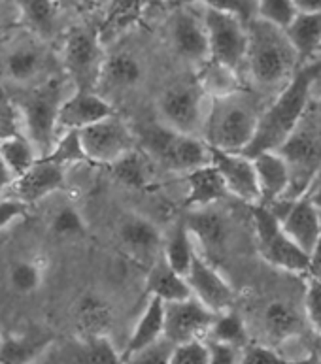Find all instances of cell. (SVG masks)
Listing matches in <instances>:
<instances>
[{"label": "cell", "mask_w": 321, "mask_h": 364, "mask_svg": "<svg viewBox=\"0 0 321 364\" xmlns=\"http://www.w3.org/2000/svg\"><path fill=\"white\" fill-rule=\"evenodd\" d=\"M321 83V57L306 59L297 66L289 82L278 91L276 98L263 109L256 134L242 155L256 157L263 151H276L312 106V95Z\"/></svg>", "instance_id": "obj_1"}, {"label": "cell", "mask_w": 321, "mask_h": 364, "mask_svg": "<svg viewBox=\"0 0 321 364\" xmlns=\"http://www.w3.org/2000/svg\"><path fill=\"white\" fill-rule=\"evenodd\" d=\"M248 28V49L244 68L257 87L282 89L293 76L299 63V55L289 44L282 28L273 27L261 19H250Z\"/></svg>", "instance_id": "obj_2"}, {"label": "cell", "mask_w": 321, "mask_h": 364, "mask_svg": "<svg viewBox=\"0 0 321 364\" xmlns=\"http://www.w3.org/2000/svg\"><path fill=\"white\" fill-rule=\"evenodd\" d=\"M263 109L244 89L223 98L210 100L202 140L214 149L244 153L256 134Z\"/></svg>", "instance_id": "obj_3"}, {"label": "cell", "mask_w": 321, "mask_h": 364, "mask_svg": "<svg viewBox=\"0 0 321 364\" xmlns=\"http://www.w3.org/2000/svg\"><path fill=\"white\" fill-rule=\"evenodd\" d=\"M137 141L153 163L178 174H187L210 164V147L202 138L189 136L164 127L161 121L135 132Z\"/></svg>", "instance_id": "obj_4"}, {"label": "cell", "mask_w": 321, "mask_h": 364, "mask_svg": "<svg viewBox=\"0 0 321 364\" xmlns=\"http://www.w3.org/2000/svg\"><path fill=\"white\" fill-rule=\"evenodd\" d=\"M289 166L291 183L288 198L306 195L321 170V115L312 114V108L300 119L289 138L276 149Z\"/></svg>", "instance_id": "obj_5"}, {"label": "cell", "mask_w": 321, "mask_h": 364, "mask_svg": "<svg viewBox=\"0 0 321 364\" xmlns=\"http://www.w3.org/2000/svg\"><path fill=\"white\" fill-rule=\"evenodd\" d=\"M65 97L59 77H48L17 102L25 138L33 144L40 157L48 155L57 140V117Z\"/></svg>", "instance_id": "obj_6"}, {"label": "cell", "mask_w": 321, "mask_h": 364, "mask_svg": "<svg viewBox=\"0 0 321 364\" xmlns=\"http://www.w3.org/2000/svg\"><path fill=\"white\" fill-rule=\"evenodd\" d=\"M106 51L91 27H72L63 40L60 63L74 91H97Z\"/></svg>", "instance_id": "obj_7"}, {"label": "cell", "mask_w": 321, "mask_h": 364, "mask_svg": "<svg viewBox=\"0 0 321 364\" xmlns=\"http://www.w3.org/2000/svg\"><path fill=\"white\" fill-rule=\"evenodd\" d=\"M159 121L172 131L202 138L210 98L201 91L196 82L176 83L164 89L159 97Z\"/></svg>", "instance_id": "obj_8"}, {"label": "cell", "mask_w": 321, "mask_h": 364, "mask_svg": "<svg viewBox=\"0 0 321 364\" xmlns=\"http://www.w3.org/2000/svg\"><path fill=\"white\" fill-rule=\"evenodd\" d=\"M251 218L256 225L257 247L263 259L285 272L306 274L310 255L283 232L282 225L268 212V208L263 204L251 206Z\"/></svg>", "instance_id": "obj_9"}, {"label": "cell", "mask_w": 321, "mask_h": 364, "mask_svg": "<svg viewBox=\"0 0 321 364\" xmlns=\"http://www.w3.org/2000/svg\"><path fill=\"white\" fill-rule=\"evenodd\" d=\"M201 11L204 28H206L210 59L218 60L236 72L242 70L246 60V49H248L246 23L240 17L225 14V11L210 10V8H201Z\"/></svg>", "instance_id": "obj_10"}, {"label": "cell", "mask_w": 321, "mask_h": 364, "mask_svg": "<svg viewBox=\"0 0 321 364\" xmlns=\"http://www.w3.org/2000/svg\"><path fill=\"white\" fill-rule=\"evenodd\" d=\"M85 159L97 164H112L137 149V134L117 115H110L80 131Z\"/></svg>", "instance_id": "obj_11"}, {"label": "cell", "mask_w": 321, "mask_h": 364, "mask_svg": "<svg viewBox=\"0 0 321 364\" xmlns=\"http://www.w3.org/2000/svg\"><path fill=\"white\" fill-rule=\"evenodd\" d=\"M216 316L218 314L208 310L206 306L193 296L178 302H169L164 304L163 338L172 346L204 340L208 338Z\"/></svg>", "instance_id": "obj_12"}, {"label": "cell", "mask_w": 321, "mask_h": 364, "mask_svg": "<svg viewBox=\"0 0 321 364\" xmlns=\"http://www.w3.org/2000/svg\"><path fill=\"white\" fill-rule=\"evenodd\" d=\"M169 40L176 55L196 68L204 60L210 59L208 51V36L202 11L196 14L193 6L185 4L170 16Z\"/></svg>", "instance_id": "obj_13"}, {"label": "cell", "mask_w": 321, "mask_h": 364, "mask_svg": "<svg viewBox=\"0 0 321 364\" xmlns=\"http://www.w3.org/2000/svg\"><path fill=\"white\" fill-rule=\"evenodd\" d=\"M185 282L189 285L191 296L204 304L214 314L231 310L234 302V291L219 270L208 261L206 257L196 251L189 272L185 274Z\"/></svg>", "instance_id": "obj_14"}, {"label": "cell", "mask_w": 321, "mask_h": 364, "mask_svg": "<svg viewBox=\"0 0 321 364\" xmlns=\"http://www.w3.org/2000/svg\"><path fill=\"white\" fill-rule=\"evenodd\" d=\"M210 164L218 170L229 195L236 196L238 200L250 206H256L261 202L256 168L250 157H246L242 153H229L210 147Z\"/></svg>", "instance_id": "obj_15"}, {"label": "cell", "mask_w": 321, "mask_h": 364, "mask_svg": "<svg viewBox=\"0 0 321 364\" xmlns=\"http://www.w3.org/2000/svg\"><path fill=\"white\" fill-rule=\"evenodd\" d=\"M48 60V51L42 46V40L31 34L28 38L14 40L4 49L0 57V68L10 82L33 83L44 74Z\"/></svg>", "instance_id": "obj_16"}, {"label": "cell", "mask_w": 321, "mask_h": 364, "mask_svg": "<svg viewBox=\"0 0 321 364\" xmlns=\"http://www.w3.org/2000/svg\"><path fill=\"white\" fill-rule=\"evenodd\" d=\"M114 115V106L97 91H72L60 104L57 136L60 132L83 131L98 121Z\"/></svg>", "instance_id": "obj_17"}, {"label": "cell", "mask_w": 321, "mask_h": 364, "mask_svg": "<svg viewBox=\"0 0 321 364\" xmlns=\"http://www.w3.org/2000/svg\"><path fill=\"white\" fill-rule=\"evenodd\" d=\"M65 183L66 168H63L59 164L49 163L46 159H38L25 174L14 180L8 193L17 200L31 206L34 202L44 200L46 196L65 189Z\"/></svg>", "instance_id": "obj_18"}, {"label": "cell", "mask_w": 321, "mask_h": 364, "mask_svg": "<svg viewBox=\"0 0 321 364\" xmlns=\"http://www.w3.org/2000/svg\"><path fill=\"white\" fill-rule=\"evenodd\" d=\"M144 76H146V66L140 55L131 49H115L112 53H106L97 92L98 95H102L104 91L115 95L131 92L144 82Z\"/></svg>", "instance_id": "obj_19"}, {"label": "cell", "mask_w": 321, "mask_h": 364, "mask_svg": "<svg viewBox=\"0 0 321 364\" xmlns=\"http://www.w3.org/2000/svg\"><path fill=\"white\" fill-rule=\"evenodd\" d=\"M280 225L283 232L308 255L321 238V215L316 208L312 206L308 195L293 198V204L282 218Z\"/></svg>", "instance_id": "obj_20"}, {"label": "cell", "mask_w": 321, "mask_h": 364, "mask_svg": "<svg viewBox=\"0 0 321 364\" xmlns=\"http://www.w3.org/2000/svg\"><path fill=\"white\" fill-rule=\"evenodd\" d=\"M120 240L127 251L140 259H159L163 253V234L152 219L144 215H127L120 225Z\"/></svg>", "instance_id": "obj_21"}, {"label": "cell", "mask_w": 321, "mask_h": 364, "mask_svg": "<svg viewBox=\"0 0 321 364\" xmlns=\"http://www.w3.org/2000/svg\"><path fill=\"white\" fill-rule=\"evenodd\" d=\"M251 161H253L259 195H261L259 204H270V202L288 195L291 174H289V166L285 163V159L280 153L263 151L256 157H251Z\"/></svg>", "instance_id": "obj_22"}, {"label": "cell", "mask_w": 321, "mask_h": 364, "mask_svg": "<svg viewBox=\"0 0 321 364\" xmlns=\"http://www.w3.org/2000/svg\"><path fill=\"white\" fill-rule=\"evenodd\" d=\"M17 16L34 38L51 40L60 28L63 6L59 0H16Z\"/></svg>", "instance_id": "obj_23"}, {"label": "cell", "mask_w": 321, "mask_h": 364, "mask_svg": "<svg viewBox=\"0 0 321 364\" xmlns=\"http://www.w3.org/2000/svg\"><path fill=\"white\" fill-rule=\"evenodd\" d=\"M185 178L187 196H185V206L191 210H202V208H212L225 196H229V191L225 187L221 176L212 164H204L201 168L191 170Z\"/></svg>", "instance_id": "obj_24"}, {"label": "cell", "mask_w": 321, "mask_h": 364, "mask_svg": "<svg viewBox=\"0 0 321 364\" xmlns=\"http://www.w3.org/2000/svg\"><path fill=\"white\" fill-rule=\"evenodd\" d=\"M164 332V304L161 300L152 299L147 300L146 308L142 311L140 319L137 325L132 326L131 336L127 340L125 349L121 351V359L125 360L127 357L138 353L142 349L149 348L159 340H163Z\"/></svg>", "instance_id": "obj_25"}, {"label": "cell", "mask_w": 321, "mask_h": 364, "mask_svg": "<svg viewBox=\"0 0 321 364\" xmlns=\"http://www.w3.org/2000/svg\"><path fill=\"white\" fill-rule=\"evenodd\" d=\"M212 208L193 210L189 218L185 219V225L195 240L196 250L218 251L227 242V221L218 212H214Z\"/></svg>", "instance_id": "obj_26"}, {"label": "cell", "mask_w": 321, "mask_h": 364, "mask_svg": "<svg viewBox=\"0 0 321 364\" xmlns=\"http://www.w3.org/2000/svg\"><path fill=\"white\" fill-rule=\"evenodd\" d=\"M146 289L152 299L161 300L163 304L169 302H178L191 296L189 285L185 282V277L167 264L163 257L155 259L147 272Z\"/></svg>", "instance_id": "obj_27"}, {"label": "cell", "mask_w": 321, "mask_h": 364, "mask_svg": "<svg viewBox=\"0 0 321 364\" xmlns=\"http://www.w3.org/2000/svg\"><path fill=\"white\" fill-rule=\"evenodd\" d=\"M195 82L210 100L229 97V95L242 91L240 72L233 70L229 66L221 65L214 59H206L202 65L196 66Z\"/></svg>", "instance_id": "obj_28"}, {"label": "cell", "mask_w": 321, "mask_h": 364, "mask_svg": "<svg viewBox=\"0 0 321 364\" xmlns=\"http://www.w3.org/2000/svg\"><path fill=\"white\" fill-rule=\"evenodd\" d=\"M53 343V338L42 332L2 338L0 364H34Z\"/></svg>", "instance_id": "obj_29"}, {"label": "cell", "mask_w": 321, "mask_h": 364, "mask_svg": "<svg viewBox=\"0 0 321 364\" xmlns=\"http://www.w3.org/2000/svg\"><path fill=\"white\" fill-rule=\"evenodd\" d=\"M142 11H144V0H108L106 14L100 23L98 38L104 46L117 38L121 33H125L140 21Z\"/></svg>", "instance_id": "obj_30"}, {"label": "cell", "mask_w": 321, "mask_h": 364, "mask_svg": "<svg viewBox=\"0 0 321 364\" xmlns=\"http://www.w3.org/2000/svg\"><path fill=\"white\" fill-rule=\"evenodd\" d=\"M289 44L299 55V59L306 60L316 57L321 44V11L320 14H297L295 19L283 28Z\"/></svg>", "instance_id": "obj_31"}, {"label": "cell", "mask_w": 321, "mask_h": 364, "mask_svg": "<svg viewBox=\"0 0 321 364\" xmlns=\"http://www.w3.org/2000/svg\"><path fill=\"white\" fill-rule=\"evenodd\" d=\"M112 319H114L112 308L106 300H102L97 294L83 296L82 302L78 304L76 325L80 328L82 340L108 336Z\"/></svg>", "instance_id": "obj_32"}, {"label": "cell", "mask_w": 321, "mask_h": 364, "mask_svg": "<svg viewBox=\"0 0 321 364\" xmlns=\"http://www.w3.org/2000/svg\"><path fill=\"white\" fill-rule=\"evenodd\" d=\"M196 251L199 250H196V244L191 236L189 228H187L185 221H180L170 230L169 238H164L161 257L172 270L185 277V274L189 272L191 264H193Z\"/></svg>", "instance_id": "obj_33"}, {"label": "cell", "mask_w": 321, "mask_h": 364, "mask_svg": "<svg viewBox=\"0 0 321 364\" xmlns=\"http://www.w3.org/2000/svg\"><path fill=\"white\" fill-rule=\"evenodd\" d=\"M0 157L4 159L6 166L11 170L14 178L25 174L40 159L34 146L21 134H10L0 138Z\"/></svg>", "instance_id": "obj_34"}, {"label": "cell", "mask_w": 321, "mask_h": 364, "mask_svg": "<svg viewBox=\"0 0 321 364\" xmlns=\"http://www.w3.org/2000/svg\"><path fill=\"white\" fill-rule=\"evenodd\" d=\"M147 163H152V159L147 157L146 153L132 149L131 153H127L125 157H121L120 161L110 164V168H112V174L120 183L127 185V187H135V189H142V187H146L149 183Z\"/></svg>", "instance_id": "obj_35"}, {"label": "cell", "mask_w": 321, "mask_h": 364, "mask_svg": "<svg viewBox=\"0 0 321 364\" xmlns=\"http://www.w3.org/2000/svg\"><path fill=\"white\" fill-rule=\"evenodd\" d=\"M208 340L219 343H229L234 348L244 349L248 346V331H246V325L242 317L234 311L227 310L221 311L214 319V325L208 332Z\"/></svg>", "instance_id": "obj_36"}, {"label": "cell", "mask_w": 321, "mask_h": 364, "mask_svg": "<svg viewBox=\"0 0 321 364\" xmlns=\"http://www.w3.org/2000/svg\"><path fill=\"white\" fill-rule=\"evenodd\" d=\"M72 359L76 364H123L121 353L108 336L80 340Z\"/></svg>", "instance_id": "obj_37"}, {"label": "cell", "mask_w": 321, "mask_h": 364, "mask_svg": "<svg viewBox=\"0 0 321 364\" xmlns=\"http://www.w3.org/2000/svg\"><path fill=\"white\" fill-rule=\"evenodd\" d=\"M40 159H46V161L53 164H59L63 168L70 166V164L85 163L88 159H85V153H83L80 131L60 132L57 140H55L53 147H51V151Z\"/></svg>", "instance_id": "obj_38"}, {"label": "cell", "mask_w": 321, "mask_h": 364, "mask_svg": "<svg viewBox=\"0 0 321 364\" xmlns=\"http://www.w3.org/2000/svg\"><path fill=\"white\" fill-rule=\"evenodd\" d=\"M240 364H321V359L316 353L302 357V359H289V357L278 353L276 349H270L267 346L248 343L242 349Z\"/></svg>", "instance_id": "obj_39"}, {"label": "cell", "mask_w": 321, "mask_h": 364, "mask_svg": "<svg viewBox=\"0 0 321 364\" xmlns=\"http://www.w3.org/2000/svg\"><path fill=\"white\" fill-rule=\"evenodd\" d=\"M44 282V268L36 261H17L10 268V283L17 293H34Z\"/></svg>", "instance_id": "obj_40"}, {"label": "cell", "mask_w": 321, "mask_h": 364, "mask_svg": "<svg viewBox=\"0 0 321 364\" xmlns=\"http://www.w3.org/2000/svg\"><path fill=\"white\" fill-rule=\"evenodd\" d=\"M257 19L278 28H285L297 16L291 0H257Z\"/></svg>", "instance_id": "obj_41"}, {"label": "cell", "mask_w": 321, "mask_h": 364, "mask_svg": "<svg viewBox=\"0 0 321 364\" xmlns=\"http://www.w3.org/2000/svg\"><path fill=\"white\" fill-rule=\"evenodd\" d=\"M83 230H85V221H83L82 213L78 212L74 206L59 208L51 219V232L59 238L82 236Z\"/></svg>", "instance_id": "obj_42"}, {"label": "cell", "mask_w": 321, "mask_h": 364, "mask_svg": "<svg viewBox=\"0 0 321 364\" xmlns=\"http://www.w3.org/2000/svg\"><path fill=\"white\" fill-rule=\"evenodd\" d=\"M265 321H267L268 331L278 338H288L293 332L297 325V317L293 310L283 302H273L265 311Z\"/></svg>", "instance_id": "obj_43"}, {"label": "cell", "mask_w": 321, "mask_h": 364, "mask_svg": "<svg viewBox=\"0 0 321 364\" xmlns=\"http://www.w3.org/2000/svg\"><path fill=\"white\" fill-rule=\"evenodd\" d=\"M169 364H208L206 340H195L172 346Z\"/></svg>", "instance_id": "obj_44"}, {"label": "cell", "mask_w": 321, "mask_h": 364, "mask_svg": "<svg viewBox=\"0 0 321 364\" xmlns=\"http://www.w3.org/2000/svg\"><path fill=\"white\" fill-rule=\"evenodd\" d=\"M305 314L312 331L321 334V282L308 277L305 289Z\"/></svg>", "instance_id": "obj_45"}, {"label": "cell", "mask_w": 321, "mask_h": 364, "mask_svg": "<svg viewBox=\"0 0 321 364\" xmlns=\"http://www.w3.org/2000/svg\"><path fill=\"white\" fill-rule=\"evenodd\" d=\"M185 4H195L201 8L225 11L240 17L242 21L248 23L251 19V2L250 0H184Z\"/></svg>", "instance_id": "obj_46"}, {"label": "cell", "mask_w": 321, "mask_h": 364, "mask_svg": "<svg viewBox=\"0 0 321 364\" xmlns=\"http://www.w3.org/2000/svg\"><path fill=\"white\" fill-rule=\"evenodd\" d=\"M170 351H172V343H169L163 338L149 348L127 357L123 364H169Z\"/></svg>", "instance_id": "obj_47"}, {"label": "cell", "mask_w": 321, "mask_h": 364, "mask_svg": "<svg viewBox=\"0 0 321 364\" xmlns=\"http://www.w3.org/2000/svg\"><path fill=\"white\" fill-rule=\"evenodd\" d=\"M208 343V364H240L242 349L229 346V343H219L206 340Z\"/></svg>", "instance_id": "obj_48"}, {"label": "cell", "mask_w": 321, "mask_h": 364, "mask_svg": "<svg viewBox=\"0 0 321 364\" xmlns=\"http://www.w3.org/2000/svg\"><path fill=\"white\" fill-rule=\"evenodd\" d=\"M28 206L25 202L17 200L14 196H6V198H0V232L4 228L10 227L14 221L21 219L25 213H27Z\"/></svg>", "instance_id": "obj_49"}, {"label": "cell", "mask_w": 321, "mask_h": 364, "mask_svg": "<svg viewBox=\"0 0 321 364\" xmlns=\"http://www.w3.org/2000/svg\"><path fill=\"white\" fill-rule=\"evenodd\" d=\"M306 276L312 277V279H317V282H321V238H320V242L316 244V247H314L310 253V262H308Z\"/></svg>", "instance_id": "obj_50"}, {"label": "cell", "mask_w": 321, "mask_h": 364, "mask_svg": "<svg viewBox=\"0 0 321 364\" xmlns=\"http://www.w3.org/2000/svg\"><path fill=\"white\" fill-rule=\"evenodd\" d=\"M297 14H320L321 0H291Z\"/></svg>", "instance_id": "obj_51"}, {"label": "cell", "mask_w": 321, "mask_h": 364, "mask_svg": "<svg viewBox=\"0 0 321 364\" xmlns=\"http://www.w3.org/2000/svg\"><path fill=\"white\" fill-rule=\"evenodd\" d=\"M14 174H11V170L6 166L4 159L0 157V195L2 193H8V189L11 187V183H14Z\"/></svg>", "instance_id": "obj_52"}, {"label": "cell", "mask_w": 321, "mask_h": 364, "mask_svg": "<svg viewBox=\"0 0 321 364\" xmlns=\"http://www.w3.org/2000/svg\"><path fill=\"white\" fill-rule=\"evenodd\" d=\"M306 195H308V198H310L312 206L316 208L317 213L321 215V183L316 185V187H312V189L308 191Z\"/></svg>", "instance_id": "obj_53"}, {"label": "cell", "mask_w": 321, "mask_h": 364, "mask_svg": "<svg viewBox=\"0 0 321 364\" xmlns=\"http://www.w3.org/2000/svg\"><path fill=\"white\" fill-rule=\"evenodd\" d=\"M6 17V0H0V25L4 23Z\"/></svg>", "instance_id": "obj_54"}, {"label": "cell", "mask_w": 321, "mask_h": 364, "mask_svg": "<svg viewBox=\"0 0 321 364\" xmlns=\"http://www.w3.org/2000/svg\"><path fill=\"white\" fill-rule=\"evenodd\" d=\"M59 2H60V6L65 8V6H68V4H78V2H82V0H59Z\"/></svg>", "instance_id": "obj_55"}, {"label": "cell", "mask_w": 321, "mask_h": 364, "mask_svg": "<svg viewBox=\"0 0 321 364\" xmlns=\"http://www.w3.org/2000/svg\"><path fill=\"white\" fill-rule=\"evenodd\" d=\"M316 355L321 359V334H320V336H317V353Z\"/></svg>", "instance_id": "obj_56"}, {"label": "cell", "mask_w": 321, "mask_h": 364, "mask_svg": "<svg viewBox=\"0 0 321 364\" xmlns=\"http://www.w3.org/2000/svg\"><path fill=\"white\" fill-rule=\"evenodd\" d=\"M316 55H317V57H321V44H320V48H317V53Z\"/></svg>", "instance_id": "obj_57"}, {"label": "cell", "mask_w": 321, "mask_h": 364, "mask_svg": "<svg viewBox=\"0 0 321 364\" xmlns=\"http://www.w3.org/2000/svg\"><path fill=\"white\" fill-rule=\"evenodd\" d=\"M2 338H4V336H2V334H0V343H2Z\"/></svg>", "instance_id": "obj_58"}, {"label": "cell", "mask_w": 321, "mask_h": 364, "mask_svg": "<svg viewBox=\"0 0 321 364\" xmlns=\"http://www.w3.org/2000/svg\"><path fill=\"white\" fill-rule=\"evenodd\" d=\"M320 106H321V102H320Z\"/></svg>", "instance_id": "obj_59"}]
</instances>
